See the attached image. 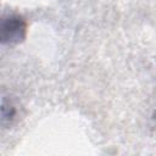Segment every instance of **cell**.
I'll return each mask as SVG.
<instances>
[{
  "label": "cell",
  "instance_id": "6da1fadb",
  "mask_svg": "<svg viewBox=\"0 0 156 156\" xmlns=\"http://www.w3.org/2000/svg\"><path fill=\"white\" fill-rule=\"evenodd\" d=\"M28 26L26 20L18 15L5 16L0 18V44H20L27 37Z\"/></svg>",
  "mask_w": 156,
  "mask_h": 156
},
{
  "label": "cell",
  "instance_id": "7a4b0ae2",
  "mask_svg": "<svg viewBox=\"0 0 156 156\" xmlns=\"http://www.w3.org/2000/svg\"><path fill=\"white\" fill-rule=\"evenodd\" d=\"M15 115H16V110L13 108V106L6 99H4L2 102H1V105H0V116H1V119L10 122L13 118Z\"/></svg>",
  "mask_w": 156,
  "mask_h": 156
}]
</instances>
